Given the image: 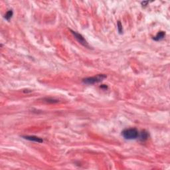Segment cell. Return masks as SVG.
I'll return each instance as SVG.
<instances>
[{"label": "cell", "mask_w": 170, "mask_h": 170, "mask_svg": "<svg viewBox=\"0 0 170 170\" xmlns=\"http://www.w3.org/2000/svg\"><path fill=\"white\" fill-rule=\"evenodd\" d=\"M139 132L138 130L135 128H128L125 129L123 131H122V135L124 138L126 140H136V139L138 138L139 136Z\"/></svg>", "instance_id": "cell-1"}, {"label": "cell", "mask_w": 170, "mask_h": 170, "mask_svg": "<svg viewBox=\"0 0 170 170\" xmlns=\"http://www.w3.org/2000/svg\"><path fill=\"white\" fill-rule=\"evenodd\" d=\"M107 77L106 74H98L96 76H91V77H88L86 79H84L83 80V83L86 84H94L96 83H98L105 80Z\"/></svg>", "instance_id": "cell-2"}, {"label": "cell", "mask_w": 170, "mask_h": 170, "mask_svg": "<svg viewBox=\"0 0 170 170\" xmlns=\"http://www.w3.org/2000/svg\"><path fill=\"white\" fill-rule=\"evenodd\" d=\"M70 31H71V33H73V35H74V38H75V39L78 41V42H79V43H80V44L83 45L84 46V47H89L87 41L85 40V39H84V37H83V36L82 35L79 34V33H78L77 32L74 31H73V30H70Z\"/></svg>", "instance_id": "cell-3"}, {"label": "cell", "mask_w": 170, "mask_h": 170, "mask_svg": "<svg viewBox=\"0 0 170 170\" xmlns=\"http://www.w3.org/2000/svg\"><path fill=\"white\" fill-rule=\"evenodd\" d=\"M22 138L27 140H29V141H35V142H37V143H43V139L35 136H23Z\"/></svg>", "instance_id": "cell-4"}, {"label": "cell", "mask_w": 170, "mask_h": 170, "mask_svg": "<svg viewBox=\"0 0 170 170\" xmlns=\"http://www.w3.org/2000/svg\"><path fill=\"white\" fill-rule=\"evenodd\" d=\"M149 134L147 131L146 130H143V131H141V133L139 134V136L138 138L140 141H145L148 139L149 138Z\"/></svg>", "instance_id": "cell-5"}, {"label": "cell", "mask_w": 170, "mask_h": 170, "mask_svg": "<svg viewBox=\"0 0 170 170\" xmlns=\"http://www.w3.org/2000/svg\"><path fill=\"white\" fill-rule=\"evenodd\" d=\"M166 36V33L164 31H160L153 38V39L156 41H161Z\"/></svg>", "instance_id": "cell-6"}, {"label": "cell", "mask_w": 170, "mask_h": 170, "mask_svg": "<svg viewBox=\"0 0 170 170\" xmlns=\"http://www.w3.org/2000/svg\"><path fill=\"white\" fill-rule=\"evenodd\" d=\"M13 15V12L12 10H9L8 12L6 13V14L5 15V19H6L7 21H9L10 20V19L12 18V16Z\"/></svg>", "instance_id": "cell-7"}, {"label": "cell", "mask_w": 170, "mask_h": 170, "mask_svg": "<svg viewBox=\"0 0 170 170\" xmlns=\"http://www.w3.org/2000/svg\"><path fill=\"white\" fill-rule=\"evenodd\" d=\"M117 27H118V31L119 33H120V34H122V33H123V28H122V25L121 22H120V21H118Z\"/></svg>", "instance_id": "cell-8"}, {"label": "cell", "mask_w": 170, "mask_h": 170, "mask_svg": "<svg viewBox=\"0 0 170 170\" xmlns=\"http://www.w3.org/2000/svg\"><path fill=\"white\" fill-rule=\"evenodd\" d=\"M45 100H47V102H51V103H54V102H58L57 100L55 99H51V98H45Z\"/></svg>", "instance_id": "cell-9"}, {"label": "cell", "mask_w": 170, "mask_h": 170, "mask_svg": "<svg viewBox=\"0 0 170 170\" xmlns=\"http://www.w3.org/2000/svg\"><path fill=\"white\" fill-rule=\"evenodd\" d=\"M100 88H101V89H105V90H106V89H108V86H106V85H102V86H100Z\"/></svg>", "instance_id": "cell-10"}]
</instances>
